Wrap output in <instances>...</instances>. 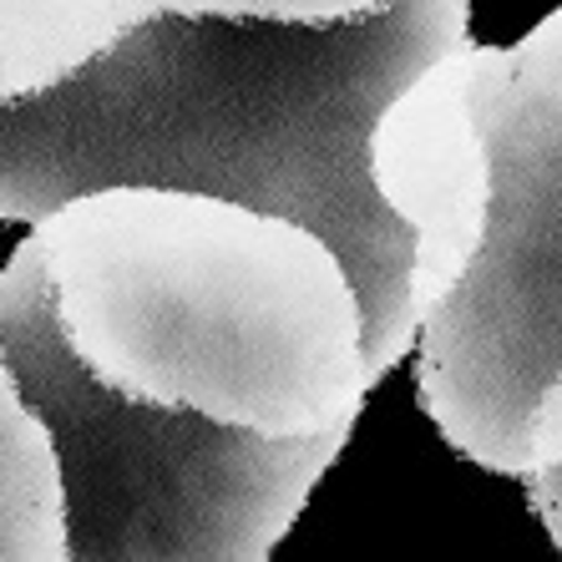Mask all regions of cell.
<instances>
[{
	"mask_svg": "<svg viewBox=\"0 0 562 562\" xmlns=\"http://www.w3.org/2000/svg\"><path fill=\"white\" fill-rule=\"evenodd\" d=\"M0 350L52 426L77 562H263L366 406V310L319 228L198 188L41 213Z\"/></svg>",
	"mask_w": 562,
	"mask_h": 562,
	"instance_id": "6da1fadb",
	"label": "cell"
},
{
	"mask_svg": "<svg viewBox=\"0 0 562 562\" xmlns=\"http://www.w3.org/2000/svg\"><path fill=\"white\" fill-rule=\"evenodd\" d=\"M467 26L471 0H391L335 26L157 11L56 92L0 106V218L36 223L117 183L289 213L355 274L370 375L385 380L420 340L416 228L375 193L370 132Z\"/></svg>",
	"mask_w": 562,
	"mask_h": 562,
	"instance_id": "7a4b0ae2",
	"label": "cell"
},
{
	"mask_svg": "<svg viewBox=\"0 0 562 562\" xmlns=\"http://www.w3.org/2000/svg\"><path fill=\"white\" fill-rule=\"evenodd\" d=\"M471 106L492 157L486 234L420 325L416 391L446 446L527 476L562 375V5L517 46H482Z\"/></svg>",
	"mask_w": 562,
	"mask_h": 562,
	"instance_id": "3957f363",
	"label": "cell"
},
{
	"mask_svg": "<svg viewBox=\"0 0 562 562\" xmlns=\"http://www.w3.org/2000/svg\"><path fill=\"white\" fill-rule=\"evenodd\" d=\"M476 61H482V46L471 41L436 56L380 106L375 132H370L375 193L416 228L411 304L420 325L467 279L486 234L492 157L471 106Z\"/></svg>",
	"mask_w": 562,
	"mask_h": 562,
	"instance_id": "277c9868",
	"label": "cell"
},
{
	"mask_svg": "<svg viewBox=\"0 0 562 562\" xmlns=\"http://www.w3.org/2000/svg\"><path fill=\"white\" fill-rule=\"evenodd\" d=\"M0 562H71L66 476L52 426L0 350Z\"/></svg>",
	"mask_w": 562,
	"mask_h": 562,
	"instance_id": "5b68a950",
	"label": "cell"
},
{
	"mask_svg": "<svg viewBox=\"0 0 562 562\" xmlns=\"http://www.w3.org/2000/svg\"><path fill=\"white\" fill-rule=\"evenodd\" d=\"M127 31L122 0H0V106L56 92Z\"/></svg>",
	"mask_w": 562,
	"mask_h": 562,
	"instance_id": "8992f818",
	"label": "cell"
},
{
	"mask_svg": "<svg viewBox=\"0 0 562 562\" xmlns=\"http://www.w3.org/2000/svg\"><path fill=\"white\" fill-rule=\"evenodd\" d=\"M391 0H122L127 21H147L157 11L172 15H244V21H300V26H335L385 11Z\"/></svg>",
	"mask_w": 562,
	"mask_h": 562,
	"instance_id": "52a82bcc",
	"label": "cell"
},
{
	"mask_svg": "<svg viewBox=\"0 0 562 562\" xmlns=\"http://www.w3.org/2000/svg\"><path fill=\"white\" fill-rule=\"evenodd\" d=\"M527 502H532V512L542 517V527H548L552 548L562 552V461H548V467L527 471Z\"/></svg>",
	"mask_w": 562,
	"mask_h": 562,
	"instance_id": "ba28073f",
	"label": "cell"
},
{
	"mask_svg": "<svg viewBox=\"0 0 562 562\" xmlns=\"http://www.w3.org/2000/svg\"><path fill=\"white\" fill-rule=\"evenodd\" d=\"M548 461H562V375L548 391L532 426V467H548Z\"/></svg>",
	"mask_w": 562,
	"mask_h": 562,
	"instance_id": "9c48e42d",
	"label": "cell"
}]
</instances>
